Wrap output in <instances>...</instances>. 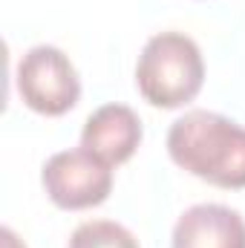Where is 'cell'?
<instances>
[{
  "label": "cell",
  "mask_w": 245,
  "mask_h": 248,
  "mask_svg": "<svg viewBox=\"0 0 245 248\" xmlns=\"http://www.w3.org/2000/svg\"><path fill=\"white\" fill-rule=\"evenodd\" d=\"M168 153L208 185L245 187V127L211 110H187L168 130Z\"/></svg>",
  "instance_id": "cell-1"
},
{
  "label": "cell",
  "mask_w": 245,
  "mask_h": 248,
  "mask_svg": "<svg viewBox=\"0 0 245 248\" xmlns=\"http://www.w3.org/2000/svg\"><path fill=\"white\" fill-rule=\"evenodd\" d=\"M205 84V61L199 44L184 32L153 35L136 63V87L141 98L162 110L184 107Z\"/></svg>",
  "instance_id": "cell-2"
},
{
  "label": "cell",
  "mask_w": 245,
  "mask_h": 248,
  "mask_svg": "<svg viewBox=\"0 0 245 248\" xmlns=\"http://www.w3.org/2000/svg\"><path fill=\"white\" fill-rule=\"evenodd\" d=\"M15 84L23 104L41 116H63L81 98V78L69 55L49 44H38L23 52Z\"/></svg>",
  "instance_id": "cell-3"
},
{
  "label": "cell",
  "mask_w": 245,
  "mask_h": 248,
  "mask_svg": "<svg viewBox=\"0 0 245 248\" xmlns=\"http://www.w3.org/2000/svg\"><path fill=\"white\" fill-rule=\"evenodd\" d=\"M46 196L63 211H84L101 205L113 190V165L87 147L61 150L46 159L41 170Z\"/></svg>",
  "instance_id": "cell-4"
},
{
  "label": "cell",
  "mask_w": 245,
  "mask_h": 248,
  "mask_svg": "<svg viewBox=\"0 0 245 248\" xmlns=\"http://www.w3.org/2000/svg\"><path fill=\"white\" fill-rule=\"evenodd\" d=\"M173 248H245V219L228 205H190L173 225Z\"/></svg>",
  "instance_id": "cell-5"
},
{
  "label": "cell",
  "mask_w": 245,
  "mask_h": 248,
  "mask_svg": "<svg viewBox=\"0 0 245 248\" xmlns=\"http://www.w3.org/2000/svg\"><path fill=\"white\" fill-rule=\"evenodd\" d=\"M141 136L144 130L136 110H130L127 104H104L95 113H90V119L84 122L81 147H87L90 153H95L98 159L116 168L138 150Z\"/></svg>",
  "instance_id": "cell-6"
},
{
  "label": "cell",
  "mask_w": 245,
  "mask_h": 248,
  "mask_svg": "<svg viewBox=\"0 0 245 248\" xmlns=\"http://www.w3.org/2000/svg\"><path fill=\"white\" fill-rule=\"evenodd\" d=\"M66 248H138V240L122 222L90 219V222H81L72 231Z\"/></svg>",
  "instance_id": "cell-7"
},
{
  "label": "cell",
  "mask_w": 245,
  "mask_h": 248,
  "mask_svg": "<svg viewBox=\"0 0 245 248\" xmlns=\"http://www.w3.org/2000/svg\"><path fill=\"white\" fill-rule=\"evenodd\" d=\"M0 237H3V248H26L20 240H17V234H15L12 228H3V231H0Z\"/></svg>",
  "instance_id": "cell-8"
}]
</instances>
